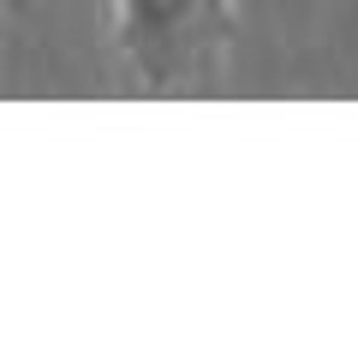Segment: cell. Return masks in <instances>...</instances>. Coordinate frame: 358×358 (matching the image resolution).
<instances>
[{
    "instance_id": "1",
    "label": "cell",
    "mask_w": 358,
    "mask_h": 358,
    "mask_svg": "<svg viewBox=\"0 0 358 358\" xmlns=\"http://www.w3.org/2000/svg\"><path fill=\"white\" fill-rule=\"evenodd\" d=\"M233 36H239L233 0H114V48L131 84H143L150 96L209 84Z\"/></svg>"
},
{
    "instance_id": "2",
    "label": "cell",
    "mask_w": 358,
    "mask_h": 358,
    "mask_svg": "<svg viewBox=\"0 0 358 358\" xmlns=\"http://www.w3.org/2000/svg\"><path fill=\"white\" fill-rule=\"evenodd\" d=\"M0 6H18V0H0Z\"/></svg>"
}]
</instances>
